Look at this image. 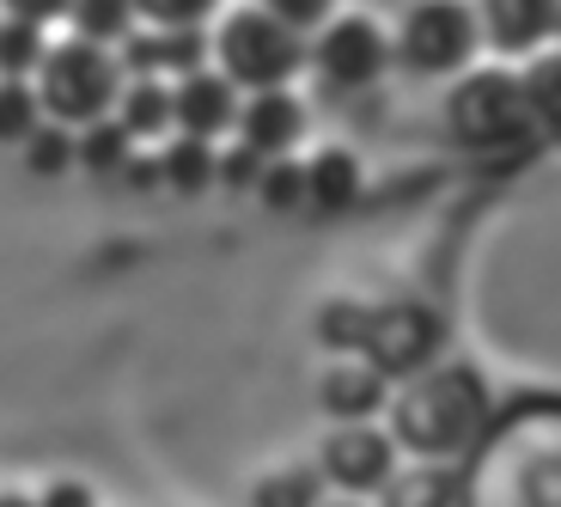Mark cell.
Wrapping results in <instances>:
<instances>
[{
  "label": "cell",
  "mask_w": 561,
  "mask_h": 507,
  "mask_svg": "<svg viewBox=\"0 0 561 507\" xmlns=\"http://www.w3.org/2000/svg\"><path fill=\"white\" fill-rule=\"evenodd\" d=\"M37 123H43L37 86L31 80H0V142H25Z\"/></svg>",
  "instance_id": "26"
},
{
  "label": "cell",
  "mask_w": 561,
  "mask_h": 507,
  "mask_svg": "<svg viewBox=\"0 0 561 507\" xmlns=\"http://www.w3.org/2000/svg\"><path fill=\"white\" fill-rule=\"evenodd\" d=\"M318 507H366V502H360V495H323Z\"/></svg>",
  "instance_id": "32"
},
{
  "label": "cell",
  "mask_w": 561,
  "mask_h": 507,
  "mask_svg": "<svg viewBox=\"0 0 561 507\" xmlns=\"http://www.w3.org/2000/svg\"><path fill=\"white\" fill-rule=\"evenodd\" d=\"M494 422V397L482 385L477 367L463 361H427L403 373L385 404V428H391L397 452L427 459V465H463L477 440Z\"/></svg>",
  "instance_id": "2"
},
{
  "label": "cell",
  "mask_w": 561,
  "mask_h": 507,
  "mask_svg": "<svg viewBox=\"0 0 561 507\" xmlns=\"http://www.w3.org/2000/svg\"><path fill=\"white\" fill-rule=\"evenodd\" d=\"M0 13H13V19H31V25H56V19H68V0H0Z\"/></svg>",
  "instance_id": "30"
},
{
  "label": "cell",
  "mask_w": 561,
  "mask_h": 507,
  "mask_svg": "<svg viewBox=\"0 0 561 507\" xmlns=\"http://www.w3.org/2000/svg\"><path fill=\"white\" fill-rule=\"evenodd\" d=\"M37 507H99V495L85 489V483H73V477H56V483L37 489Z\"/></svg>",
  "instance_id": "29"
},
{
  "label": "cell",
  "mask_w": 561,
  "mask_h": 507,
  "mask_svg": "<svg viewBox=\"0 0 561 507\" xmlns=\"http://www.w3.org/2000/svg\"><path fill=\"white\" fill-rule=\"evenodd\" d=\"M43 49H49L43 25L0 13V80H31V74H37V61H43Z\"/></svg>",
  "instance_id": "23"
},
{
  "label": "cell",
  "mask_w": 561,
  "mask_h": 507,
  "mask_svg": "<svg viewBox=\"0 0 561 507\" xmlns=\"http://www.w3.org/2000/svg\"><path fill=\"white\" fill-rule=\"evenodd\" d=\"M458 507H561V397L494 409L489 435L458 465Z\"/></svg>",
  "instance_id": "1"
},
{
  "label": "cell",
  "mask_w": 561,
  "mask_h": 507,
  "mask_svg": "<svg viewBox=\"0 0 561 507\" xmlns=\"http://www.w3.org/2000/svg\"><path fill=\"white\" fill-rule=\"evenodd\" d=\"M0 507H37V495H25V489H0Z\"/></svg>",
  "instance_id": "31"
},
{
  "label": "cell",
  "mask_w": 561,
  "mask_h": 507,
  "mask_svg": "<svg viewBox=\"0 0 561 507\" xmlns=\"http://www.w3.org/2000/svg\"><path fill=\"white\" fill-rule=\"evenodd\" d=\"M434 337H439V325L427 318V312H415V306H385V312H373V318H366V330H360V342H354V349L379 367L385 380H403V373L427 367Z\"/></svg>",
  "instance_id": "10"
},
{
  "label": "cell",
  "mask_w": 561,
  "mask_h": 507,
  "mask_svg": "<svg viewBox=\"0 0 561 507\" xmlns=\"http://www.w3.org/2000/svg\"><path fill=\"white\" fill-rule=\"evenodd\" d=\"M477 7V31L494 56H537L556 43L561 0H470Z\"/></svg>",
  "instance_id": "12"
},
{
  "label": "cell",
  "mask_w": 561,
  "mask_h": 507,
  "mask_svg": "<svg viewBox=\"0 0 561 507\" xmlns=\"http://www.w3.org/2000/svg\"><path fill=\"white\" fill-rule=\"evenodd\" d=\"M379 507H458V465H427L409 459L385 477Z\"/></svg>",
  "instance_id": "17"
},
{
  "label": "cell",
  "mask_w": 561,
  "mask_h": 507,
  "mask_svg": "<svg viewBox=\"0 0 561 507\" xmlns=\"http://www.w3.org/2000/svg\"><path fill=\"white\" fill-rule=\"evenodd\" d=\"M391 61H397L391 37H385L379 19H366V13H330L306 37V68L318 74V86H330V92H366Z\"/></svg>",
  "instance_id": "7"
},
{
  "label": "cell",
  "mask_w": 561,
  "mask_h": 507,
  "mask_svg": "<svg viewBox=\"0 0 561 507\" xmlns=\"http://www.w3.org/2000/svg\"><path fill=\"white\" fill-rule=\"evenodd\" d=\"M239 147H251L256 159H287L306 142V104L287 92V86H263V92H244L239 99V123H232Z\"/></svg>",
  "instance_id": "13"
},
{
  "label": "cell",
  "mask_w": 561,
  "mask_h": 507,
  "mask_svg": "<svg viewBox=\"0 0 561 507\" xmlns=\"http://www.w3.org/2000/svg\"><path fill=\"white\" fill-rule=\"evenodd\" d=\"M397 465H403V452H397L385 422H330V435L318 447L323 489H342V495H379Z\"/></svg>",
  "instance_id": "8"
},
{
  "label": "cell",
  "mask_w": 561,
  "mask_h": 507,
  "mask_svg": "<svg viewBox=\"0 0 561 507\" xmlns=\"http://www.w3.org/2000/svg\"><path fill=\"white\" fill-rule=\"evenodd\" d=\"M306 166V202L323 214H342L360 202V159L348 154V147H318L311 159H299Z\"/></svg>",
  "instance_id": "16"
},
{
  "label": "cell",
  "mask_w": 561,
  "mask_h": 507,
  "mask_svg": "<svg viewBox=\"0 0 561 507\" xmlns=\"http://www.w3.org/2000/svg\"><path fill=\"white\" fill-rule=\"evenodd\" d=\"M556 43H561V25H556Z\"/></svg>",
  "instance_id": "33"
},
{
  "label": "cell",
  "mask_w": 561,
  "mask_h": 507,
  "mask_svg": "<svg viewBox=\"0 0 561 507\" xmlns=\"http://www.w3.org/2000/svg\"><path fill=\"white\" fill-rule=\"evenodd\" d=\"M153 154H159L153 171L165 183H178V196H196L202 183L220 178V154H214V142H196V135H165Z\"/></svg>",
  "instance_id": "18"
},
{
  "label": "cell",
  "mask_w": 561,
  "mask_h": 507,
  "mask_svg": "<svg viewBox=\"0 0 561 507\" xmlns=\"http://www.w3.org/2000/svg\"><path fill=\"white\" fill-rule=\"evenodd\" d=\"M73 147H80V166H92V171H128V159H135V142H128V128L116 116L73 128Z\"/></svg>",
  "instance_id": "22"
},
{
  "label": "cell",
  "mask_w": 561,
  "mask_h": 507,
  "mask_svg": "<svg viewBox=\"0 0 561 507\" xmlns=\"http://www.w3.org/2000/svg\"><path fill=\"white\" fill-rule=\"evenodd\" d=\"M256 196L268 202V209H306V166H299L294 154L287 159H263V171H256V183H251Z\"/></svg>",
  "instance_id": "25"
},
{
  "label": "cell",
  "mask_w": 561,
  "mask_h": 507,
  "mask_svg": "<svg viewBox=\"0 0 561 507\" xmlns=\"http://www.w3.org/2000/svg\"><path fill=\"white\" fill-rule=\"evenodd\" d=\"M135 25H140L135 0H68V37H85V43L116 49Z\"/></svg>",
  "instance_id": "19"
},
{
  "label": "cell",
  "mask_w": 561,
  "mask_h": 507,
  "mask_svg": "<svg viewBox=\"0 0 561 507\" xmlns=\"http://www.w3.org/2000/svg\"><path fill=\"white\" fill-rule=\"evenodd\" d=\"M519 86H525V104H531L537 128H561V43L519 61Z\"/></svg>",
  "instance_id": "20"
},
{
  "label": "cell",
  "mask_w": 561,
  "mask_h": 507,
  "mask_svg": "<svg viewBox=\"0 0 561 507\" xmlns=\"http://www.w3.org/2000/svg\"><path fill=\"white\" fill-rule=\"evenodd\" d=\"M477 49L482 31L470 0H415L391 37V56L415 74H463Z\"/></svg>",
  "instance_id": "6"
},
{
  "label": "cell",
  "mask_w": 561,
  "mask_h": 507,
  "mask_svg": "<svg viewBox=\"0 0 561 507\" xmlns=\"http://www.w3.org/2000/svg\"><path fill=\"white\" fill-rule=\"evenodd\" d=\"M391 404V380L366 354H336L318 367V409L330 422H379V409Z\"/></svg>",
  "instance_id": "14"
},
{
  "label": "cell",
  "mask_w": 561,
  "mask_h": 507,
  "mask_svg": "<svg viewBox=\"0 0 561 507\" xmlns=\"http://www.w3.org/2000/svg\"><path fill=\"white\" fill-rule=\"evenodd\" d=\"M123 74H147V80H183L214 61V43L202 25H135L116 43Z\"/></svg>",
  "instance_id": "9"
},
{
  "label": "cell",
  "mask_w": 561,
  "mask_h": 507,
  "mask_svg": "<svg viewBox=\"0 0 561 507\" xmlns=\"http://www.w3.org/2000/svg\"><path fill=\"white\" fill-rule=\"evenodd\" d=\"M239 86L226 80L220 68H196L171 80V135H196V142H220L226 128L239 123Z\"/></svg>",
  "instance_id": "11"
},
{
  "label": "cell",
  "mask_w": 561,
  "mask_h": 507,
  "mask_svg": "<svg viewBox=\"0 0 561 507\" xmlns=\"http://www.w3.org/2000/svg\"><path fill=\"white\" fill-rule=\"evenodd\" d=\"M140 25H208L220 0H135Z\"/></svg>",
  "instance_id": "27"
},
{
  "label": "cell",
  "mask_w": 561,
  "mask_h": 507,
  "mask_svg": "<svg viewBox=\"0 0 561 507\" xmlns=\"http://www.w3.org/2000/svg\"><path fill=\"white\" fill-rule=\"evenodd\" d=\"M318 502H323L318 465H280L251 483V507H318Z\"/></svg>",
  "instance_id": "21"
},
{
  "label": "cell",
  "mask_w": 561,
  "mask_h": 507,
  "mask_svg": "<svg viewBox=\"0 0 561 507\" xmlns=\"http://www.w3.org/2000/svg\"><path fill=\"white\" fill-rule=\"evenodd\" d=\"M446 128L458 147L477 154H513L537 135V116L525 104L519 68H463L446 92Z\"/></svg>",
  "instance_id": "3"
},
{
  "label": "cell",
  "mask_w": 561,
  "mask_h": 507,
  "mask_svg": "<svg viewBox=\"0 0 561 507\" xmlns=\"http://www.w3.org/2000/svg\"><path fill=\"white\" fill-rule=\"evenodd\" d=\"M31 86H37V104H43V116H49V123L85 128V123H99V116L116 111V92H123V61H116V49H104V43L61 37V43H49V49H43Z\"/></svg>",
  "instance_id": "4"
},
{
  "label": "cell",
  "mask_w": 561,
  "mask_h": 507,
  "mask_svg": "<svg viewBox=\"0 0 561 507\" xmlns=\"http://www.w3.org/2000/svg\"><path fill=\"white\" fill-rule=\"evenodd\" d=\"M116 123L128 128V142H165L171 135V80H147V74H123L116 92Z\"/></svg>",
  "instance_id": "15"
},
{
  "label": "cell",
  "mask_w": 561,
  "mask_h": 507,
  "mask_svg": "<svg viewBox=\"0 0 561 507\" xmlns=\"http://www.w3.org/2000/svg\"><path fill=\"white\" fill-rule=\"evenodd\" d=\"M25 166L31 171H43V178H56V171H68V166H80V147H73V128L68 123H49V116H43L37 128H31L25 142Z\"/></svg>",
  "instance_id": "24"
},
{
  "label": "cell",
  "mask_w": 561,
  "mask_h": 507,
  "mask_svg": "<svg viewBox=\"0 0 561 507\" xmlns=\"http://www.w3.org/2000/svg\"><path fill=\"white\" fill-rule=\"evenodd\" d=\"M256 7H263V13H275L280 25H294L299 37H311L323 19L336 13V0H256Z\"/></svg>",
  "instance_id": "28"
},
{
  "label": "cell",
  "mask_w": 561,
  "mask_h": 507,
  "mask_svg": "<svg viewBox=\"0 0 561 507\" xmlns=\"http://www.w3.org/2000/svg\"><path fill=\"white\" fill-rule=\"evenodd\" d=\"M214 68L239 92H263V86H294V74H306V37L294 25H280L263 7H226L220 25L208 31Z\"/></svg>",
  "instance_id": "5"
}]
</instances>
